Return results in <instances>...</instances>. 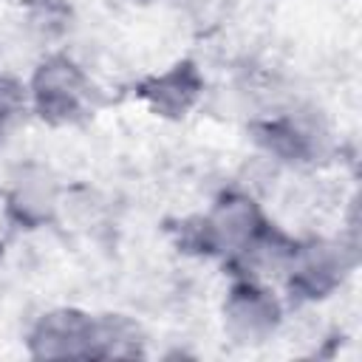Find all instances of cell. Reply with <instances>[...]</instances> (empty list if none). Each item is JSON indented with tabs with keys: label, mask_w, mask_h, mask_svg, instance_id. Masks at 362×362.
Instances as JSON below:
<instances>
[{
	"label": "cell",
	"mask_w": 362,
	"mask_h": 362,
	"mask_svg": "<svg viewBox=\"0 0 362 362\" xmlns=\"http://www.w3.org/2000/svg\"><path fill=\"white\" fill-rule=\"evenodd\" d=\"M31 110L51 127H79L99 110L93 79L65 54L45 57L28 82Z\"/></svg>",
	"instance_id": "obj_1"
},
{
	"label": "cell",
	"mask_w": 362,
	"mask_h": 362,
	"mask_svg": "<svg viewBox=\"0 0 362 362\" xmlns=\"http://www.w3.org/2000/svg\"><path fill=\"white\" fill-rule=\"evenodd\" d=\"M263 221L260 206L249 195L223 192L206 212L178 221L170 232L181 252L226 260Z\"/></svg>",
	"instance_id": "obj_2"
},
{
	"label": "cell",
	"mask_w": 362,
	"mask_h": 362,
	"mask_svg": "<svg viewBox=\"0 0 362 362\" xmlns=\"http://www.w3.org/2000/svg\"><path fill=\"white\" fill-rule=\"evenodd\" d=\"M356 266V249L345 240H328V238H311L297 240L294 252L286 263L283 280L294 300L317 303L331 297Z\"/></svg>",
	"instance_id": "obj_3"
},
{
	"label": "cell",
	"mask_w": 362,
	"mask_h": 362,
	"mask_svg": "<svg viewBox=\"0 0 362 362\" xmlns=\"http://www.w3.org/2000/svg\"><path fill=\"white\" fill-rule=\"evenodd\" d=\"M252 139L272 158H277L288 167H314V164L325 161V156L331 153L328 130L305 113L260 119L252 124Z\"/></svg>",
	"instance_id": "obj_4"
},
{
	"label": "cell",
	"mask_w": 362,
	"mask_h": 362,
	"mask_svg": "<svg viewBox=\"0 0 362 362\" xmlns=\"http://www.w3.org/2000/svg\"><path fill=\"white\" fill-rule=\"evenodd\" d=\"M223 331L238 345H260L283 322V305L266 283L235 280L223 300Z\"/></svg>",
	"instance_id": "obj_5"
},
{
	"label": "cell",
	"mask_w": 362,
	"mask_h": 362,
	"mask_svg": "<svg viewBox=\"0 0 362 362\" xmlns=\"http://www.w3.org/2000/svg\"><path fill=\"white\" fill-rule=\"evenodd\" d=\"M136 99L150 107V113L178 122L195 110L204 96V74L192 59H178L161 74H150L136 82Z\"/></svg>",
	"instance_id": "obj_6"
},
{
	"label": "cell",
	"mask_w": 362,
	"mask_h": 362,
	"mask_svg": "<svg viewBox=\"0 0 362 362\" xmlns=\"http://www.w3.org/2000/svg\"><path fill=\"white\" fill-rule=\"evenodd\" d=\"M93 314L79 308H54L28 331V354L34 359H90Z\"/></svg>",
	"instance_id": "obj_7"
},
{
	"label": "cell",
	"mask_w": 362,
	"mask_h": 362,
	"mask_svg": "<svg viewBox=\"0 0 362 362\" xmlns=\"http://www.w3.org/2000/svg\"><path fill=\"white\" fill-rule=\"evenodd\" d=\"M294 238H288L283 229H277L274 223L263 221L223 263L232 272L235 280H257L266 283L272 274L286 272V263L294 252Z\"/></svg>",
	"instance_id": "obj_8"
},
{
	"label": "cell",
	"mask_w": 362,
	"mask_h": 362,
	"mask_svg": "<svg viewBox=\"0 0 362 362\" xmlns=\"http://www.w3.org/2000/svg\"><path fill=\"white\" fill-rule=\"evenodd\" d=\"M144 356V331L124 314L93 317L90 359H139Z\"/></svg>",
	"instance_id": "obj_9"
},
{
	"label": "cell",
	"mask_w": 362,
	"mask_h": 362,
	"mask_svg": "<svg viewBox=\"0 0 362 362\" xmlns=\"http://www.w3.org/2000/svg\"><path fill=\"white\" fill-rule=\"evenodd\" d=\"M57 206L54 184L40 173V175H23L8 192V218L20 223L23 229H40L51 221Z\"/></svg>",
	"instance_id": "obj_10"
},
{
	"label": "cell",
	"mask_w": 362,
	"mask_h": 362,
	"mask_svg": "<svg viewBox=\"0 0 362 362\" xmlns=\"http://www.w3.org/2000/svg\"><path fill=\"white\" fill-rule=\"evenodd\" d=\"M31 110L28 85L11 74H0V141L8 139Z\"/></svg>",
	"instance_id": "obj_11"
},
{
	"label": "cell",
	"mask_w": 362,
	"mask_h": 362,
	"mask_svg": "<svg viewBox=\"0 0 362 362\" xmlns=\"http://www.w3.org/2000/svg\"><path fill=\"white\" fill-rule=\"evenodd\" d=\"M14 3H23V6H40V3H45V0H14Z\"/></svg>",
	"instance_id": "obj_12"
},
{
	"label": "cell",
	"mask_w": 362,
	"mask_h": 362,
	"mask_svg": "<svg viewBox=\"0 0 362 362\" xmlns=\"http://www.w3.org/2000/svg\"><path fill=\"white\" fill-rule=\"evenodd\" d=\"M0 263H3V243H0Z\"/></svg>",
	"instance_id": "obj_13"
},
{
	"label": "cell",
	"mask_w": 362,
	"mask_h": 362,
	"mask_svg": "<svg viewBox=\"0 0 362 362\" xmlns=\"http://www.w3.org/2000/svg\"><path fill=\"white\" fill-rule=\"evenodd\" d=\"M147 3H153V0H147Z\"/></svg>",
	"instance_id": "obj_14"
}]
</instances>
